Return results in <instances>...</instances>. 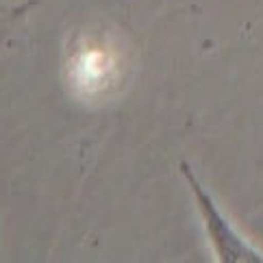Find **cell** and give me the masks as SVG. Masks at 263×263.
Listing matches in <instances>:
<instances>
[{"instance_id":"6da1fadb","label":"cell","mask_w":263,"mask_h":263,"mask_svg":"<svg viewBox=\"0 0 263 263\" xmlns=\"http://www.w3.org/2000/svg\"><path fill=\"white\" fill-rule=\"evenodd\" d=\"M178 170L185 176L187 185L194 194L196 206L200 211V218L204 222V231L206 237H209L213 252L218 255L220 261H229V263H250V261H263V255L259 250H255L250 246V241H246L241 235L233 229V224L224 218V213L218 209V204L213 202V198L206 190L200 185V181L196 178V174L192 172V167L185 161L178 165Z\"/></svg>"},{"instance_id":"7a4b0ae2","label":"cell","mask_w":263,"mask_h":263,"mask_svg":"<svg viewBox=\"0 0 263 263\" xmlns=\"http://www.w3.org/2000/svg\"><path fill=\"white\" fill-rule=\"evenodd\" d=\"M37 5V0H24L17 5H0V48L7 44V40L15 33V29L20 26L26 15L31 13V9Z\"/></svg>"}]
</instances>
